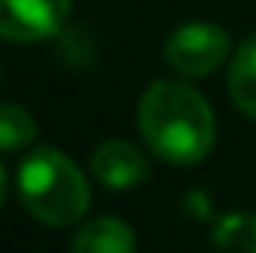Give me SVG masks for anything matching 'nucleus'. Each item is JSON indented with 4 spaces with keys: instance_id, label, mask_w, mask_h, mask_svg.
Returning <instances> with one entry per match:
<instances>
[{
    "instance_id": "nucleus-1",
    "label": "nucleus",
    "mask_w": 256,
    "mask_h": 253,
    "mask_svg": "<svg viewBox=\"0 0 256 253\" xmlns=\"http://www.w3.org/2000/svg\"><path fill=\"white\" fill-rule=\"evenodd\" d=\"M140 130L156 156L172 166H192L214 146L211 104L182 82H156L140 101Z\"/></svg>"
},
{
    "instance_id": "nucleus-2",
    "label": "nucleus",
    "mask_w": 256,
    "mask_h": 253,
    "mask_svg": "<svg viewBox=\"0 0 256 253\" xmlns=\"http://www.w3.org/2000/svg\"><path fill=\"white\" fill-rule=\"evenodd\" d=\"M16 192L23 208L49 228L78 224L91 208V188L75 162L65 152L39 146L20 162Z\"/></svg>"
},
{
    "instance_id": "nucleus-3",
    "label": "nucleus",
    "mask_w": 256,
    "mask_h": 253,
    "mask_svg": "<svg viewBox=\"0 0 256 253\" xmlns=\"http://www.w3.org/2000/svg\"><path fill=\"white\" fill-rule=\"evenodd\" d=\"M227 56H230L227 30L218 23H201V20L178 26L166 42V62L178 75H188V78L211 75Z\"/></svg>"
},
{
    "instance_id": "nucleus-4",
    "label": "nucleus",
    "mask_w": 256,
    "mask_h": 253,
    "mask_svg": "<svg viewBox=\"0 0 256 253\" xmlns=\"http://www.w3.org/2000/svg\"><path fill=\"white\" fill-rule=\"evenodd\" d=\"M72 0H0V32L10 42H39L62 30Z\"/></svg>"
},
{
    "instance_id": "nucleus-5",
    "label": "nucleus",
    "mask_w": 256,
    "mask_h": 253,
    "mask_svg": "<svg viewBox=\"0 0 256 253\" xmlns=\"http://www.w3.org/2000/svg\"><path fill=\"white\" fill-rule=\"evenodd\" d=\"M91 169L110 188H133V185L150 178V162L146 156L126 140H107L94 150Z\"/></svg>"
},
{
    "instance_id": "nucleus-6",
    "label": "nucleus",
    "mask_w": 256,
    "mask_h": 253,
    "mask_svg": "<svg viewBox=\"0 0 256 253\" xmlns=\"http://www.w3.org/2000/svg\"><path fill=\"white\" fill-rule=\"evenodd\" d=\"M72 253H136V234L120 218H98L75 234Z\"/></svg>"
},
{
    "instance_id": "nucleus-7",
    "label": "nucleus",
    "mask_w": 256,
    "mask_h": 253,
    "mask_svg": "<svg viewBox=\"0 0 256 253\" xmlns=\"http://www.w3.org/2000/svg\"><path fill=\"white\" fill-rule=\"evenodd\" d=\"M227 88L230 98L250 120H256V36L237 46L230 62V75H227Z\"/></svg>"
},
{
    "instance_id": "nucleus-8",
    "label": "nucleus",
    "mask_w": 256,
    "mask_h": 253,
    "mask_svg": "<svg viewBox=\"0 0 256 253\" xmlns=\"http://www.w3.org/2000/svg\"><path fill=\"white\" fill-rule=\"evenodd\" d=\"M214 244L224 253H256V214H227L214 228Z\"/></svg>"
},
{
    "instance_id": "nucleus-9",
    "label": "nucleus",
    "mask_w": 256,
    "mask_h": 253,
    "mask_svg": "<svg viewBox=\"0 0 256 253\" xmlns=\"http://www.w3.org/2000/svg\"><path fill=\"white\" fill-rule=\"evenodd\" d=\"M0 140H4V150L6 152H16L23 146H30L36 140V124L32 117L26 114L23 108L16 104H4L0 108Z\"/></svg>"
},
{
    "instance_id": "nucleus-10",
    "label": "nucleus",
    "mask_w": 256,
    "mask_h": 253,
    "mask_svg": "<svg viewBox=\"0 0 256 253\" xmlns=\"http://www.w3.org/2000/svg\"><path fill=\"white\" fill-rule=\"evenodd\" d=\"M185 208H188V211H194L198 218H208V214H211V204H204V198H201V192H192V195H188Z\"/></svg>"
}]
</instances>
